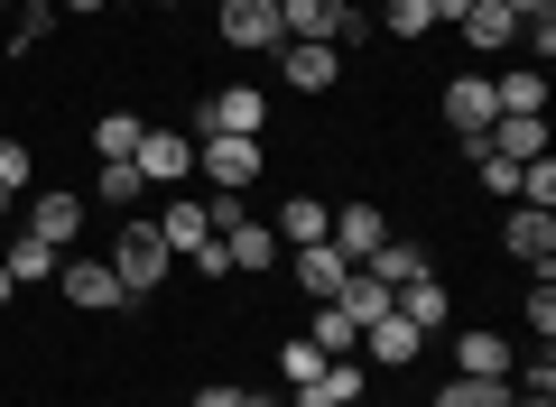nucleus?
I'll list each match as a JSON object with an SVG mask.
<instances>
[{"label":"nucleus","instance_id":"1","mask_svg":"<svg viewBox=\"0 0 556 407\" xmlns=\"http://www.w3.org/2000/svg\"><path fill=\"white\" fill-rule=\"evenodd\" d=\"M112 269H121V288H130V306H149V296L177 278V251L159 241V222H139V214H130V222L112 232Z\"/></svg>","mask_w":556,"mask_h":407},{"label":"nucleus","instance_id":"2","mask_svg":"<svg viewBox=\"0 0 556 407\" xmlns=\"http://www.w3.org/2000/svg\"><path fill=\"white\" fill-rule=\"evenodd\" d=\"M260 167H269V149H260V139H232V130L195 139V176H204L214 194H251V186H260Z\"/></svg>","mask_w":556,"mask_h":407},{"label":"nucleus","instance_id":"3","mask_svg":"<svg viewBox=\"0 0 556 407\" xmlns=\"http://www.w3.org/2000/svg\"><path fill=\"white\" fill-rule=\"evenodd\" d=\"M214 130L260 139V130H269V93H260V84H214V93L195 102V139H214Z\"/></svg>","mask_w":556,"mask_h":407},{"label":"nucleus","instance_id":"4","mask_svg":"<svg viewBox=\"0 0 556 407\" xmlns=\"http://www.w3.org/2000/svg\"><path fill=\"white\" fill-rule=\"evenodd\" d=\"M130 167H139V186H149V194H177L186 176H195V130H139Z\"/></svg>","mask_w":556,"mask_h":407},{"label":"nucleus","instance_id":"5","mask_svg":"<svg viewBox=\"0 0 556 407\" xmlns=\"http://www.w3.org/2000/svg\"><path fill=\"white\" fill-rule=\"evenodd\" d=\"M20 232H38V241H56V251H75V241H84V194L28 186V194H20Z\"/></svg>","mask_w":556,"mask_h":407},{"label":"nucleus","instance_id":"6","mask_svg":"<svg viewBox=\"0 0 556 407\" xmlns=\"http://www.w3.org/2000/svg\"><path fill=\"white\" fill-rule=\"evenodd\" d=\"M56 288H65V306H75V315H121V306H130V288H121L112 259H75V251H65Z\"/></svg>","mask_w":556,"mask_h":407},{"label":"nucleus","instance_id":"7","mask_svg":"<svg viewBox=\"0 0 556 407\" xmlns=\"http://www.w3.org/2000/svg\"><path fill=\"white\" fill-rule=\"evenodd\" d=\"M214 28H223V47H241V56H278V47H288V28H278V0H223Z\"/></svg>","mask_w":556,"mask_h":407},{"label":"nucleus","instance_id":"8","mask_svg":"<svg viewBox=\"0 0 556 407\" xmlns=\"http://www.w3.org/2000/svg\"><path fill=\"white\" fill-rule=\"evenodd\" d=\"M362 389H371V361H362V352H334L316 380L288 389V407H362Z\"/></svg>","mask_w":556,"mask_h":407},{"label":"nucleus","instance_id":"9","mask_svg":"<svg viewBox=\"0 0 556 407\" xmlns=\"http://www.w3.org/2000/svg\"><path fill=\"white\" fill-rule=\"evenodd\" d=\"M501 120V102H492V75H455L445 84V130H455V149H482V130Z\"/></svg>","mask_w":556,"mask_h":407},{"label":"nucleus","instance_id":"10","mask_svg":"<svg viewBox=\"0 0 556 407\" xmlns=\"http://www.w3.org/2000/svg\"><path fill=\"white\" fill-rule=\"evenodd\" d=\"M278 84H298V93H334V84H343V47L288 38V47H278Z\"/></svg>","mask_w":556,"mask_h":407},{"label":"nucleus","instance_id":"11","mask_svg":"<svg viewBox=\"0 0 556 407\" xmlns=\"http://www.w3.org/2000/svg\"><path fill=\"white\" fill-rule=\"evenodd\" d=\"M288 278H298V296H306V306H334V296H343V278H353V259H343L334 241H306V251H288Z\"/></svg>","mask_w":556,"mask_h":407},{"label":"nucleus","instance_id":"12","mask_svg":"<svg viewBox=\"0 0 556 407\" xmlns=\"http://www.w3.org/2000/svg\"><path fill=\"white\" fill-rule=\"evenodd\" d=\"M353 352H362V361H371V370H408L417 352H427V333H417L408 315L390 306V315H371V325H362V343H353Z\"/></svg>","mask_w":556,"mask_h":407},{"label":"nucleus","instance_id":"13","mask_svg":"<svg viewBox=\"0 0 556 407\" xmlns=\"http://www.w3.org/2000/svg\"><path fill=\"white\" fill-rule=\"evenodd\" d=\"M501 251H510L519 269H556V214H538V204H510V222H501Z\"/></svg>","mask_w":556,"mask_h":407},{"label":"nucleus","instance_id":"14","mask_svg":"<svg viewBox=\"0 0 556 407\" xmlns=\"http://www.w3.org/2000/svg\"><path fill=\"white\" fill-rule=\"evenodd\" d=\"M325 241H334V251L362 269V259L390 241V214H380V204H334V232H325Z\"/></svg>","mask_w":556,"mask_h":407},{"label":"nucleus","instance_id":"15","mask_svg":"<svg viewBox=\"0 0 556 407\" xmlns=\"http://www.w3.org/2000/svg\"><path fill=\"white\" fill-rule=\"evenodd\" d=\"M269 232H278V251H306V241L334 232V204H325V194H288V204L269 214Z\"/></svg>","mask_w":556,"mask_h":407},{"label":"nucleus","instance_id":"16","mask_svg":"<svg viewBox=\"0 0 556 407\" xmlns=\"http://www.w3.org/2000/svg\"><path fill=\"white\" fill-rule=\"evenodd\" d=\"M159 241H167V251H204V241H214V194H204V204H195V194H167V214H159Z\"/></svg>","mask_w":556,"mask_h":407},{"label":"nucleus","instance_id":"17","mask_svg":"<svg viewBox=\"0 0 556 407\" xmlns=\"http://www.w3.org/2000/svg\"><path fill=\"white\" fill-rule=\"evenodd\" d=\"M455 28L482 47V56H510V47H519V20L501 10V0H464V20H455Z\"/></svg>","mask_w":556,"mask_h":407},{"label":"nucleus","instance_id":"18","mask_svg":"<svg viewBox=\"0 0 556 407\" xmlns=\"http://www.w3.org/2000/svg\"><path fill=\"white\" fill-rule=\"evenodd\" d=\"M390 306H399V315H408V325H417V333H445V315H455V296H445V278H437V269H427V278H408V288H399V296H390Z\"/></svg>","mask_w":556,"mask_h":407},{"label":"nucleus","instance_id":"19","mask_svg":"<svg viewBox=\"0 0 556 407\" xmlns=\"http://www.w3.org/2000/svg\"><path fill=\"white\" fill-rule=\"evenodd\" d=\"M492 102H501V112L547 120V65H501V75H492Z\"/></svg>","mask_w":556,"mask_h":407},{"label":"nucleus","instance_id":"20","mask_svg":"<svg viewBox=\"0 0 556 407\" xmlns=\"http://www.w3.org/2000/svg\"><path fill=\"white\" fill-rule=\"evenodd\" d=\"M510 361H519V352L501 343V333H482V325L455 343V380H510Z\"/></svg>","mask_w":556,"mask_h":407},{"label":"nucleus","instance_id":"21","mask_svg":"<svg viewBox=\"0 0 556 407\" xmlns=\"http://www.w3.org/2000/svg\"><path fill=\"white\" fill-rule=\"evenodd\" d=\"M0 269L20 278V288H38V278H56V269H65V251H56V241H38V232H10V251H0Z\"/></svg>","mask_w":556,"mask_h":407},{"label":"nucleus","instance_id":"22","mask_svg":"<svg viewBox=\"0 0 556 407\" xmlns=\"http://www.w3.org/2000/svg\"><path fill=\"white\" fill-rule=\"evenodd\" d=\"M28 186H38V149H28V139H0V222H20Z\"/></svg>","mask_w":556,"mask_h":407},{"label":"nucleus","instance_id":"23","mask_svg":"<svg viewBox=\"0 0 556 407\" xmlns=\"http://www.w3.org/2000/svg\"><path fill=\"white\" fill-rule=\"evenodd\" d=\"M278 28H288V38H325V47H334L343 0H278Z\"/></svg>","mask_w":556,"mask_h":407},{"label":"nucleus","instance_id":"24","mask_svg":"<svg viewBox=\"0 0 556 407\" xmlns=\"http://www.w3.org/2000/svg\"><path fill=\"white\" fill-rule=\"evenodd\" d=\"M93 204H112V214L149 204V186H139V167H130V157H102V167H93Z\"/></svg>","mask_w":556,"mask_h":407},{"label":"nucleus","instance_id":"25","mask_svg":"<svg viewBox=\"0 0 556 407\" xmlns=\"http://www.w3.org/2000/svg\"><path fill=\"white\" fill-rule=\"evenodd\" d=\"M47 38H56V0H10V56H28Z\"/></svg>","mask_w":556,"mask_h":407},{"label":"nucleus","instance_id":"26","mask_svg":"<svg viewBox=\"0 0 556 407\" xmlns=\"http://www.w3.org/2000/svg\"><path fill=\"white\" fill-rule=\"evenodd\" d=\"M380 28H390L399 47H417L427 28H437V0H380Z\"/></svg>","mask_w":556,"mask_h":407},{"label":"nucleus","instance_id":"27","mask_svg":"<svg viewBox=\"0 0 556 407\" xmlns=\"http://www.w3.org/2000/svg\"><path fill=\"white\" fill-rule=\"evenodd\" d=\"M334 306L353 315V325H371V315H390V288H380L371 269H353V278H343V296H334Z\"/></svg>","mask_w":556,"mask_h":407},{"label":"nucleus","instance_id":"28","mask_svg":"<svg viewBox=\"0 0 556 407\" xmlns=\"http://www.w3.org/2000/svg\"><path fill=\"white\" fill-rule=\"evenodd\" d=\"M139 130H149L139 112H102V120H93V157H130V149H139Z\"/></svg>","mask_w":556,"mask_h":407},{"label":"nucleus","instance_id":"29","mask_svg":"<svg viewBox=\"0 0 556 407\" xmlns=\"http://www.w3.org/2000/svg\"><path fill=\"white\" fill-rule=\"evenodd\" d=\"M427 407H510V380H445Z\"/></svg>","mask_w":556,"mask_h":407},{"label":"nucleus","instance_id":"30","mask_svg":"<svg viewBox=\"0 0 556 407\" xmlns=\"http://www.w3.org/2000/svg\"><path fill=\"white\" fill-rule=\"evenodd\" d=\"M464 167H473V186H482V194H501V204L519 194V167H510V157H492V149H464Z\"/></svg>","mask_w":556,"mask_h":407},{"label":"nucleus","instance_id":"31","mask_svg":"<svg viewBox=\"0 0 556 407\" xmlns=\"http://www.w3.org/2000/svg\"><path fill=\"white\" fill-rule=\"evenodd\" d=\"M306 343H316V352H353V343H362V325H353L343 306H316V325H306Z\"/></svg>","mask_w":556,"mask_h":407},{"label":"nucleus","instance_id":"32","mask_svg":"<svg viewBox=\"0 0 556 407\" xmlns=\"http://www.w3.org/2000/svg\"><path fill=\"white\" fill-rule=\"evenodd\" d=\"M325 361H334V352H316L306 333H288V343H278V380H288V389H298V380H316Z\"/></svg>","mask_w":556,"mask_h":407},{"label":"nucleus","instance_id":"33","mask_svg":"<svg viewBox=\"0 0 556 407\" xmlns=\"http://www.w3.org/2000/svg\"><path fill=\"white\" fill-rule=\"evenodd\" d=\"M510 204H538V214H556V157H529L519 167V194Z\"/></svg>","mask_w":556,"mask_h":407},{"label":"nucleus","instance_id":"34","mask_svg":"<svg viewBox=\"0 0 556 407\" xmlns=\"http://www.w3.org/2000/svg\"><path fill=\"white\" fill-rule=\"evenodd\" d=\"M529 333L538 343H556V278L538 269V288H529Z\"/></svg>","mask_w":556,"mask_h":407},{"label":"nucleus","instance_id":"35","mask_svg":"<svg viewBox=\"0 0 556 407\" xmlns=\"http://www.w3.org/2000/svg\"><path fill=\"white\" fill-rule=\"evenodd\" d=\"M501 10H510L519 28H556V0H501Z\"/></svg>","mask_w":556,"mask_h":407},{"label":"nucleus","instance_id":"36","mask_svg":"<svg viewBox=\"0 0 556 407\" xmlns=\"http://www.w3.org/2000/svg\"><path fill=\"white\" fill-rule=\"evenodd\" d=\"M371 38V10H362V0H343V28H334V47H362Z\"/></svg>","mask_w":556,"mask_h":407},{"label":"nucleus","instance_id":"37","mask_svg":"<svg viewBox=\"0 0 556 407\" xmlns=\"http://www.w3.org/2000/svg\"><path fill=\"white\" fill-rule=\"evenodd\" d=\"M186 269L195 278H232V259H223V241H204V251H186Z\"/></svg>","mask_w":556,"mask_h":407},{"label":"nucleus","instance_id":"38","mask_svg":"<svg viewBox=\"0 0 556 407\" xmlns=\"http://www.w3.org/2000/svg\"><path fill=\"white\" fill-rule=\"evenodd\" d=\"M241 398H251V389H232V380H204L195 389V407H241Z\"/></svg>","mask_w":556,"mask_h":407},{"label":"nucleus","instance_id":"39","mask_svg":"<svg viewBox=\"0 0 556 407\" xmlns=\"http://www.w3.org/2000/svg\"><path fill=\"white\" fill-rule=\"evenodd\" d=\"M112 0H56V20H102Z\"/></svg>","mask_w":556,"mask_h":407},{"label":"nucleus","instance_id":"40","mask_svg":"<svg viewBox=\"0 0 556 407\" xmlns=\"http://www.w3.org/2000/svg\"><path fill=\"white\" fill-rule=\"evenodd\" d=\"M10 296H20V278H10V269H0V306H10Z\"/></svg>","mask_w":556,"mask_h":407},{"label":"nucleus","instance_id":"41","mask_svg":"<svg viewBox=\"0 0 556 407\" xmlns=\"http://www.w3.org/2000/svg\"><path fill=\"white\" fill-rule=\"evenodd\" d=\"M0 20H10V0H0Z\"/></svg>","mask_w":556,"mask_h":407}]
</instances>
